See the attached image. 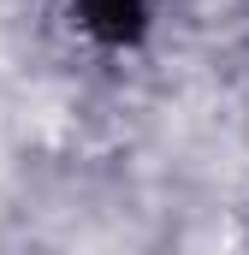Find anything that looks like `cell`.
Segmentation results:
<instances>
[{
	"label": "cell",
	"instance_id": "obj_1",
	"mask_svg": "<svg viewBox=\"0 0 249 255\" xmlns=\"http://www.w3.org/2000/svg\"><path fill=\"white\" fill-rule=\"evenodd\" d=\"M142 18H148V0H83V24L101 42H136Z\"/></svg>",
	"mask_w": 249,
	"mask_h": 255
}]
</instances>
